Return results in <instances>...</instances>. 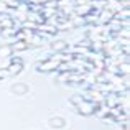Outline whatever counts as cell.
I'll return each mask as SVG.
<instances>
[{
	"instance_id": "cell-7",
	"label": "cell",
	"mask_w": 130,
	"mask_h": 130,
	"mask_svg": "<svg viewBox=\"0 0 130 130\" xmlns=\"http://www.w3.org/2000/svg\"><path fill=\"white\" fill-rule=\"evenodd\" d=\"M83 101H84L83 94H73V95L69 97V102H71V104L74 105V107H77V105H79V104H81Z\"/></svg>"
},
{
	"instance_id": "cell-11",
	"label": "cell",
	"mask_w": 130,
	"mask_h": 130,
	"mask_svg": "<svg viewBox=\"0 0 130 130\" xmlns=\"http://www.w3.org/2000/svg\"><path fill=\"white\" fill-rule=\"evenodd\" d=\"M8 76V73H7V69H0V79H3V77Z\"/></svg>"
},
{
	"instance_id": "cell-10",
	"label": "cell",
	"mask_w": 130,
	"mask_h": 130,
	"mask_svg": "<svg viewBox=\"0 0 130 130\" xmlns=\"http://www.w3.org/2000/svg\"><path fill=\"white\" fill-rule=\"evenodd\" d=\"M69 74L71 71H63V73H58V83H68V79H69Z\"/></svg>"
},
{
	"instance_id": "cell-3",
	"label": "cell",
	"mask_w": 130,
	"mask_h": 130,
	"mask_svg": "<svg viewBox=\"0 0 130 130\" xmlns=\"http://www.w3.org/2000/svg\"><path fill=\"white\" fill-rule=\"evenodd\" d=\"M58 64H59V63H54V61L44 59V61H41V63L36 64V71H40V73H53V71H56Z\"/></svg>"
},
{
	"instance_id": "cell-5",
	"label": "cell",
	"mask_w": 130,
	"mask_h": 130,
	"mask_svg": "<svg viewBox=\"0 0 130 130\" xmlns=\"http://www.w3.org/2000/svg\"><path fill=\"white\" fill-rule=\"evenodd\" d=\"M51 48H53L56 53H63V51L69 50V44H68L66 41H63V40H58V41H54L53 44H51Z\"/></svg>"
},
{
	"instance_id": "cell-12",
	"label": "cell",
	"mask_w": 130,
	"mask_h": 130,
	"mask_svg": "<svg viewBox=\"0 0 130 130\" xmlns=\"http://www.w3.org/2000/svg\"><path fill=\"white\" fill-rule=\"evenodd\" d=\"M0 81H2V79H0Z\"/></svg>"
},
{
	"instance_id": "cell-4",
	"label": "cell",
	"mask_w": 130,
	"mask_h": 130,
	"mask_svg": "<svg viewBox=\"0 0 130 130\" xmlns=\"http://www.w3.org/2000/svg\"><path fill=\"white\" fill-rule=\"evenodd\" d=\"M10 48H12L13 53H18V51H23V50H28L30 44L25 41V40H13L10 43Z\"/></svg>"
},
{
	"instance_id": "cell-9",
	"label": "cell",
	"mask_w": 130,
	"mask_h": 130,
	"mask_svg": "<svg viewBox=\"0 0 130 130\" xmlns=\"http://www.w3.org/2000/svg\"><path fill=\"white\" fill-rule=\"evenodd\" d=\"M12 91L15 92V94H25V92H28V87H26L25 84H15V86L12 87Z\"/></svg>"
},
{
	"instance_id": "cell-1",
	"label": "cell",
	"mask_w": 130,
	"mask_h": 130,
	"mask_svg": "<svg viewBox=\"0 0 130 130\" xmlns=\"http://www.w3.org/2000/svg\"><path fill=\"white\" fill-rule=\"evenodd\" d=\"M97 104H99V102H92V101H86V99H84V101L76 107V110L79 112L81 115H86V117H89V115H94L95 114Z\"/></svg>"
},
{
	"instance_id": "cell-2",
	"label": "cell",
	"mask_w": 130,
	"mask_h": 130,
	"mask_svg": "<svg viewBox=\"0 0 130 130\" xmlns=\"http://www.w3.org/2000/svg\"><path fill=\"white\" fill-rule=\"evenodd\" d=\"M5 69H7V73H8V76H17V74H20V73H22V69H23L22 58L13 56L12 59H10V64H8V66H5Z\"/></svg>"
},
{
	"instance_id": "cell-6",
	"label": "cell",
	"mask_w": 130,
	"mask_h": 130,
	"mask_svg": "<svg viewBox=\"0 0 130 130\" xmlns=\"http://www.w3.org/2000/svg\"><path fill=\"white\" fill-rule=\"evenodd\" d=\"M12 48H10V44H3V46H0V59H3V58H10L12 56Z\"/></svg>"
},
{
	"instance_id": "cell-8",
	"label": "cell",
	"mask_w": 130,
	"mask_h": 130,
	"mask_svg": "<svg viewBox=\"0 0 130 130\" xmlns=\"http://www.w3.org/2000/svg\"><path fill=\"white\" fill-rule=\"evenodd\" d=\"M50 125L51 127H56V128H61V127H64V120L61 117H53L50 120Z\"/></svg>"
}]
</instances>
